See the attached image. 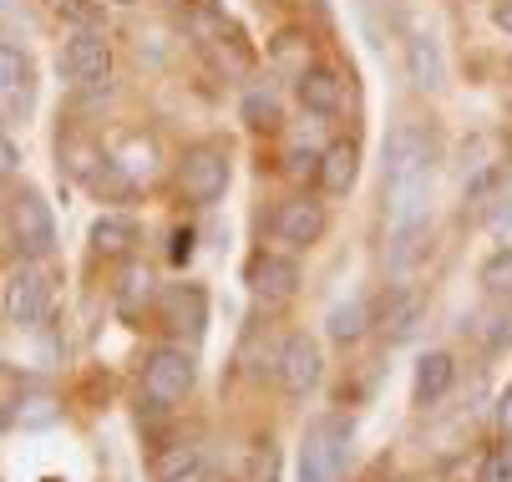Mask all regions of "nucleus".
<instances>
[{
  "label": "nucleus",
  "mask_w": 512,
  "mask_h": 482,
  "mask_svg": "<svg viewBox=\"0 0 512 482\" xmlns=\"http://www.w3.org/2000/svg\"><path fill=\"white\" fill-rule=\"evenodd\" d=\"M431 193H436V137L421 122H401L386 137V234L401 259L426 239Z\"/></svg>",
  "instance_id": "1"
},
{
  "label": "nucleus",
  "mask_w": 512,
  "mask_h": 482,
  "mask_svg": "<svg viewBox=\"0 0 512 482\" xmlns=\"http://www.w3.org/2000/svg\"><path fill=\"white\" fill-rule=\"evenodd\" d=\"M355 447V417L345 411H320L300 442V482H340Z\"/></svg>",
  "instance_id": "2"
},
{
  "label": "nucleus",
  "mask_w": 512,
  "mask_h": 482,
  "mask_svg": "<svg viewBox=\"0 0 512 482\" xmlns=\"http://www.w3.org/2000/svg\"><path fill=\"white\" fill-rule=\"evenodd\" d=\"M0 310H6V325L11 330H41L46 315H51V280L36 259L16 264L6 274V290H0Z\"/></svg>",
  "instance_id": "3"
},
{
  "label": "nucleus",
  "mask_w": 512,
  "mask_h": 482,
  "mask_svg": "<svg viewBox=\"0 0 512 482\" xmlns=\"http://www.w3.org/2000/svg\"><path fill=\"white\" fill-rule=\"evenodd\" d=\"M6 224H11V239L26 259H46L56 249V219H51V203L26 183V188H11V203H6Z\"/></svg>",
  "instance_id": "4"
},
{
  "label": "nucleus",
  "mask_w": 512,
  "mask_h": 482,
  "mask_svg": "<svg viewBox=\"0 0 512 482\" xmlns=\"http://www.w3.org/2000/svg\"><path fill=\"white\" fill-rule=\"evenodd\" d=\"M229 178H234V158L224 143H198L188 148L183 168H178V188L188 203H198V209H208V203H218L229 193Z\"/></svg>",
  "instance_id": "5"
},
{
  "label": "nucleus",
  "mask_w": 512,
  "mask_h": 482,
  "mask_svg": "<svg viewBox=\"0 0 512 482\" xmlns=\"http://www.w3.org/2000/svg\"><path fill=\"white\" fill-rule=\"evenodd\" d=\"M193 381H198V366L178 346H158L148 356V366H142V396H148L153 406H178L193 391Z\"/></svg>",
  "instance_id": "6"
},
{
  "label": "nucleus",
  "mask_w": 512,
  "mask_h": 482,
  "mask_svg": "<svg viewBox=\"0 0 512 482\" xmlns=\"http://www.w3.org/2000/svg\"><path fill=\"white\" fill-rule=\"evenodd\" d=\"M61 72L77 87H102L112 77V41L107 31H71L61 41Z\"/></svg>",
  "instance_id": "7"
},
{
  "label": "nucleus",
  "mask_w": 512,
  "mask_h": 482,
  "mask_svg": "<svg viewBox=\"0 0 512 482\" xmlns=\"http://www.w3.org/2000/svg\"><path fill=\"white\" fill-rule=\"evenodd\" d=\"M274 376H279V386H284V396H310L315 386H320V376H325V356H320V340H310V335H289L284 346H279V356H274Z\"/></svg>",
  "instance_id": "8"
},
{
  "label": "nucleus",
  "mask_w": 512,
  "mask_h": 482,
  "mask_svg": "<svg viewBox=\"0 0 512 482\" xmlns=\"http://www.w3.org/2000/svg\"><path fill=\"white\" fill-rule=\"evenodd\" d=\"M295 290H300V269H295V259H284V254H254L249 259V295H254V305L259 310H284L289 300H295Z\"/></svg>",
  "instance_id": "9"
},
{
  "label": "nucleus",
  "mask_w": 512,
  "mask_h": 482,
  "mask_svg": "<svg viewBox=\"0 0 512 482\" xmlns=\"http://www.w3.org/2000/svg\"><path fill=\"white\" fill-rule=\"evenodd\" d=\"M274 234H279V244H289V249H310V244L325 234V203L310 198V193L289 198L284 209H279V219H274Z\"/></svg>",
  "instance_id": "10"
},
{
  "label": "nucleus",
  "mask_w": 512,
  "mask_h": 482,
  "mask_svg": "<svg viewBox=\"0 0 512 482\" xmlns=\"http://www.w3.org/2000/svg\"><path fill=\"white\" fill-rule=\"evenodd\" d=\"M0 97H6V122L11 127L31 112V61L16 41L0 46Z\"/></svg>",
  "instance_id": "11"
},
{
  "label": "nucleus",
  "mask_w": 512,
  "mask_h": 482,
  "mask_svg": "<svg viewBox=\"0 0 512 482\" xmlns=\"http://www.w3.org/2000/svg\"><path fill=\"white\" fill-rule=\"evenodd\" d=\"M406 77L416 82V92H436L447 82V61H442V41L431 31H411L406 36Z\"/></svg>",
  "instance_id": "12"
},
{
  "label": "nucleus",
  "mask_w": 512,
  "mask_h": 482,
  "mask_svg": "<svg viewBox=\"0 0 512 482\" xmlns=\"http://www.w3.org/2000/svg\"><path fill=\"white\" fill-rule=\"evenodd\" d=\"M310 66H315V56H310V36H305V31L284 26V31L269 36V72H274L279 82H300Z\"/></svg>",
  "instance_id": "13"
},
{
  "label": "nucleus",
  "mask_w": 512,
  "mask_h": 482,
  "mask_svg": "<svg viewBox=\"0 0 512 482\" xmlns=\"http://www.w3.org/2000/svg\"><path fill=\"white\" fill-rule=\"evenodd\" d=\"M203 320H208V300H203L198 285H173V290L163 295V325H168L173 335L198 340V335H203Z\"/></svg>",
  "instance_id": "14"
},
{
  "label": "nucleus",
  "mask_w": 512,
  "mask_h": 482,
  "mask_svg": "<svg viewBox=\"0 0 512 482\" xmlns=\"http://www.w3.org/2000/svg\"><path fill=\"white\" fill-rule=\"evenodd\" d=\"M295 97H300L305 112L335 117V112L345 107V82H340V72H330V66H310V72L295 82Z\"/></svg>",
  "instance_id": "15"
},
{
  "label": "nucleus",
  "mask_w": 512,
  "mask_h": 482,
  "mask_svg": "<svg viewBox=\"0 0 512 482\" xmlns=\"http://www.w3.org/2000/svg\"><path fill=\"white\" fill-rule=\"evenodd\" d=\"M355 178H360V148L350 143V137H340V143H330L325 148V158H320V193L325 198H345L350 188H355Z\"/></svg>",
  "instance_id": "16"
},
{
  "label": "nucleus",
  "mask_w": 512,
  "mask_h": 482,
  "mask_svg": "<svg viewBox=\"0 0 512 482\" xmlns=\"http://www.w3.org/2000/svg\"><path fill=\"white\" fill-rule=\"evenodd\" d=\"M452 376H457V361H452L447 351H426V356L416 361L411 401H416V406H431V401H442V396H447V386H452Z\"/></svg>",
  "instance_id": "17"
},
{
  "label": "nucleus",
  "mask_w": 512,
  "mask_h": 482,
  "mask_svg": "<svg viewBox=\"0 0 512 482\" xmlns=\"http://www.w3.org/2000/svg\"><path fill=\"white\" fill-rule=\"evenodd\" d=\"M137 244V219L132 214H102L92 224V254L97 259H127Z\"/></svg>",
  "instance_id": "18"
},
{
  "label": "nucleus",
  "mask_w": 512,
  "mask_h": 482,
  "mask_svg": "<svg viewBox=\"0 0 512 482\" xmlns=\"http://www.w3.org/2000/svg\"><path fill=\"white\" fill-rule=\"evenodd\" d=\"M421 315H426V300L421 295H396L391 305H386V315H381V330H386V340L391 346H401V340H411L416 330H421Z\"/></svg>",
  "instance_id": "19"
},
{
  "label": "nucleus",
  "mask_w": 512,
  "mask_h": 482,
  "mask_svg": "<svg viewBox=\"0 0 512 482\" xmlns=\"http://www.w3.org/2000/svg\"><path fill=\"white\" fill-rule=\"evenodd\" d=\"M193 472H203V447H198V442H173V447H163L158 462H153V477H158V482H188Z\"/></svg>",
  "instance_id": "20"
},
{
  "label": "nucleus",
  "mask_w": 512,
  "mask_h": 482,
  "mask_svg": "<svg viewBox=\"0 0 512 482\" xmlns=\"http://www.w3.org/2000/svg\"><path fill=\"white\" fill-rule=\"evenodd\" d=\"M371 325H381L376 315H371V300H345V305H335V315H330V340H340V346H355V340L371 330Z\"/></svg>",
  "instance_id": "21"
},
{
  "label": "nucleus",
  "mask_w": 512,
  "mask_h": 482,
  "mask_svg": "<svg viewBox=\"0 0 512 482\" xmlns=\"http://www.w3.org/2000/svg\"><path fill=\"white\" fill-rule=\"evenodd\" d=\"M279 112H284V102H279L274 82H254L244 92V122L249 127H279Z\"/></svg>",
  "instance_id": "22"
},
{
  "label": "nucleus",
  "mask_w": 512,
  "mask_h": 482,
  "mask_svg": "<svg viewBox=\"0 0 512 482\" xmlns=\"http://www.w3.org/2000/svg\"><path fill=\"white\" fill-rule=\"evenodd\" d=\"M56 21L71 31H102L107 26V6L102 0H56Z\"/></svg>",
  "instance_id": "23"
},
{
  "label": "nucleus",
  "mask_w": 512,
  "mask_h": 482,
  "mask_svg": "<svg viewBox=\"0 0 512 482\" xmlns=\"http://www.w3.org/2000/svg\"><path fill=\"white\" fill-rule=\"evenodd\" d=\"M482 290L487 295H512V249H502V254H492L487 264H482Z\"/></svg>",
  "instance_id": "24"
},
{
  "label": "nucleus",
  "mask_w": 512,
  "mask_h": 482,
  "mask_svg": "<svg viewBox=\"0 0 512 482\" xmlns=\"http://www.w3.org/2000/svg\"><path fill=\"white\" fill-rule=\"evenodd\" d=\"M137 295L153 300V274H148V269H127V280H122V290H117V305L132 315V310H137Z\"/></svg>",
  "instance_id": "25"
},
{
  "label": "nucleus",
  "mask_w": 512,
  "mask_h": 482,
  "mask_svg": "<svg viewBox=\"0 0 512 482\" xmlns=\"http://www.w3.org/2000/svg\"><path fill=\"white\" fill-rule=\"evenodd\" d=\"M482 482H512V437L492 447V457L482 462Z\"/></svg>",
  "instance_id": "26"
},
{
  "label": "nucleus",
  "mask_w": 512,
  "mask_h": 482,
  "mask_svg": "<svg viewBox=\"0 0 512 482\" xmlns=\"http://www.w3.org/2000/svg\"><path fill=\"white\" fill-rule=\"evenodd\" d=\"M0 158H6V178L21 173V148H16V137H6V148H0Z\"/></svg>",
  "instance_id": "27"
},
{
  "label": "nucleus",
  "mask_w": 512,
  "mask_h": 482,
  "mask_svg": "<svg viewBox=\"0 0 512 482\" xmlns=\"http://www.w3.org/2000/svg\"><path fill=\"white\" fill-rule=\"evenodd\" d=\"M497 422H502V432L512 437V386L502 391V406H497Z\"/></svg>",
  "instance_id": "28"
},
{
  "label": "nucleus",
  "mask_w": 512,
  "mask_h": 482,
  "mask_svg": "<svg viewBox=\"0 0 512 482\" xmlns=\"http://www.w3.org/2000/svg\"><path fill=\"white\" fill-rule=\"evenodd\" d=\"M492 16H497V26L512 36V0H497V11H492Z\"/></svg>",
  "instance_id": "29"
},
{
  "label": "nucleus",
  "mask_w": 512,
  "mask_h": 482,
  "mask_svg": "<svg viewBox=\"0 0 512 482\" xmlns=\"http://www.w3.org/2000/svg\"><path fill=\"white\" fill-rule=\"evenodd\" d=\"M102 6H142V0H102Z\"/></svg>",
  "instance_id": "30"
}]
</instances>
